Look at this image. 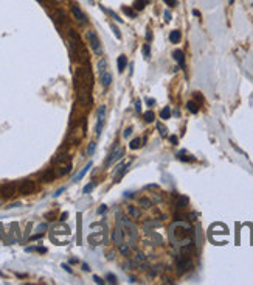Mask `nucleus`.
<instances>
[{
    "mask_svg": "<svg viewBox=\"0 0 253 285\" xmlns=\"http://www.w3.org/2000/svg\"><path fill=\"white\" fill-rule=\"evenodd\" d=\"M75 90H76V105L79 108L89 111L92 108V87H93V73L90 69V64H81L75 70Z\"/></svg>",
    "mask_w": 253,
    "mask_h": 285,
    "instance_id": "1",
    "label": "nucleus"
},
{
    "mask_svg": "<svg viewBox=\"0 0 253 285\" xmlns=\"http://www.w3.org/2000/svg\"><path fill=\"white\" fill-rule=\"evenodd\" d=\"M67 38H68V50H70V56H72L73 63L78 64H85L90 61V56L87 53L85 45L82 44L81 36L78 34L76 30L68 28L67 30Z\"/></svg>",
    "mask_w": 253,
    "mask_h": 285,
    "instance_id": "2",
    "label": "nucleus"
},
{
    "mask_svg": "<svg viewBox=\"0 0 253 285\" xmlns=\"http://www.w3.org/2000/svg\"><path fill=\"white\" fill-rule=\"evenodd\" d=\"M169 235H171V242L172 245H189L191 243V238L194 235L193 228L188 224V223H174L171 226V231H169Z\"/></svg>",
    "mask_w": 253,
    "mask_h": 285,
    "instance_id": "3",
    "label": "nucleus"
},
{
    "mask_svg": "<svg viewBox=\"0 0 253 285\" xmlns=\"http://www.w3.org/2000/svg\"><path fill=\"white\" fill-rule=\"evenodd\" d=\"M117 218H118V223L121 224V228H123V229H127V231H126V234H127V237H129V240H131L129 245L132 246V242L135 243V242H137V238H138V234H137V228H135V224H134V223H132L127 217L121 215V213H118Z\"/></svg>",
    "mask_w": 253,
    "mask_h": 285,
    "instance_id": "4",
    "label": "nucleus"
},
{
    "mask_svg": "<svg viewBox=\"0 0 253 285\" xmlns=\"http://www.w3.org/2000/svg\"><path fill=\"white\" fill-rule=\"evenodd\" d=\"M85 39H87V42L90 44V48L95 52V55L101 56L103 55V47H101V42H99V38H98L96 33L93 30H87L85 31Z\"/></svg>",
    "mask_w": 253,
    "mask_h": 285,
    "instance_id": "5",
    "label": "nucleus"
},
{
    "mask_svg": "<svg viewBox=\"0 0 253 285\" xmlns=\"http://www.w3.org/2000/svg\"><path fill=\"white\" fill-rule=\"evenodd\" d=\"M17 195V184L16 182H5L0 185V196L3 200H12Z\"/></svg>",
    "mask_w": 253,
    "mask_h": 285,
    "instance_id": "6",
    "label": "nucleus"
},
{
    "mask_svg": "<svg viewBox=\"0 0 253 285\" xmlns=\"http://www.w3.org/2000/svg\"><path fill=\"white\" fill-rule=\"evenodd\" d=\"M36 182L33 179H22L20 182H17V193L20 195H31L36 192Z\"/></svg>",
    "mask_w": 253,
    "mask_h": 285,
    "instance_id": "7",
    "label": "nucleus"
},
{
    "mask_svg": "<svg viewBox=\"0 0 253 285\" xmlns=\"http://www.w3.org/2000/svg\"><path fill=\"white\" fill-rule=\"evenodd\" d=\"M53 20H55V23L61 28L62 25H67L68 23V16L62 8H57L55 13H53Z\"/></svg>",
    "mask_w": 253,
    "mask_h": 285,
    "instance_id": "8",
    "label": "nucleus"
},
{
    "mask_svg": "<svg viewBox=\"0 0 253 285\" xmlns=\"http://www.w3.org/2000/svg\"><path fill=\"white\" fill-rule=\"evenodd\" d=\"M70 160H72V154H70V151L67 150H59V153L55 156V158L51 159L53 164H57V165H64V164H68Z\"/></svg>",
    "mask_w": 253,
    "mask_h": 285,
    "instance_id": "9",
    "label": "nucleus"
},
{
    "mask_svg": "<svg viewBox=\"0 0 253 285\" xmlns=\"http://www.w3.org/2000/svg\"><path fill=\"white\" fill-rule=\"evenodd\" d=\"M56 170L55 168H45V170H42L37 175V179L40 181V182H53V181L56 179Z\"/></svg>",
    "mask_w": 253,
    "mask_h": 285,
    "instance_id": "10",
    "label": "nucleus"
},
{
    "mask_svg": "<svg viewBox=\"0 0 253 285\" xmlns=\"http://www.w3.org/2000/svg\"><path fill=\"white\" fill-rule=\"evenodd\" d=\"M123 156H124V150H123V148L121 147H115L114 148V150H112L110 151V154H109V158H107L106 159V162H104V165H106V167H109V165H112V164H114L115 162V160H118V159H121L123 158Z\"/></svg>",
    "mask_w": 253,
    "mask_h": 285,
    "instance_id": "11",
    "label": "nucleus"
},
{
    "mask_svg": "<svg viewBox=\"0 0 253 285\" xmlns=\"http://www.w3.org/2000/svg\"><path fill=\"white\" fill-rule=\"evenodd\" d=\"M191 259H189V255H183L182 254L179 259H177V271L180 273H185V271H188L189 268H191Z\"/></svg>",
    "mask_w": 253,
    "mask_h": 285,
    "instance_id": "12",
    "label": "nucleus"
},
{
    "mask_svg": "<svg viewBox=\"0 0 253 285\" xmlns=\"http://www.w3.org/2000/svg\"><path fill=\"white\" fill-rule=\"evenodd\" d=\"M70 11H72V16L75 17V20H76V22H79V23H87L85 14L82 13V10L76 5V3H72V5H70Z\"/></svg>",
    "mask_w": 253,
    "mask_h": 285,
    "instance_id": "13",
    "label": "nucleus"
},
{
    "mask_svg": "<svg viewBox=\"0 0 253 285\" xmlns=\"http://www.w3.org/2000/svg\"><path fill=\"white\" fill-rule=\"evenodd\" d=\"M123 238H124V229L121 228V224L117 221V226H115V231H114V242L117 243V245H123Z\"/></svg>",
    "mask_w": 253,
    "mask_h": 285,
    "instance_id": "14",
    "label": "nucleus"
},
{
    "mask_svg": "<svg viewBox=\"0 0 253 285\" xmlns=\"http://www.w3.org/2000/svg\"><path fill=\"white\" fill-rule=\"evenodd\" d=\"M72 164H64V165H62V167L61 168H57V170H56V176L57 178H62V176H65V175H68V173L70 171H72Z\"/></svg>",
    "mask_w": 253,
    "mask_h": 285,
    "instance_id": "15",
    "label": "nucleus"
},
{
    "mask_svg": "<svg viewBox=\"0 0 253 285\" xmlns=\"http://www.w3.org/2000/svg\"><path fill=\"white\" fill-rule=\"evenodd\" d=\"M172 56H174V59L179 63V65L182 69H185V55H183V52L182 50H176L172 53Z\"/></svg>",
    "mask_w": 253,
    "mask_h": 285,
    "instance_id": "16",
    "label": "nucleus"
},
{
    "mask_svg": "<svg viewBox=\"0 0 253 285\" xmlns=\"http://www.w3.org/2000/svg\"><path fill=\"white\" fill-rule=\"evenodd\" d=\"M99 80H101V84L104 86V87H109V86L112 84V75L107 72V70H106L104 73H101V75H99Z\"/></svg>",
    "mask_w": 253,
    "mask_h": 285,
    "instance_id": "17",
    "label": "nucleus"
},
{
    "mask_svg": "<svg viewBox=\"0 0 253 285\" xmlns=\"http://www.w3.org/2000/svg\"><path fill=\"white\" fill-rule=\"evenodd\" d=\"M90 167H92V162H89V164H87V165H85V167H84V168H82V170H81L79 173H78V175H76V176H75V178H73V181H75V182H76V181H81V179H82V178H84V176L87 175V171H89V170H90Z\"/></svg>",
    "mask_w": 253,
    "mask_h": 285,
    "instance_id": "18",
    "label": "nucleus"
},
{
    "mask_svg": "<svg viewBox=\"0 0 253 285\" xmlns=\"http://www.w3.org/2000/svg\"><path fill=\"white\" fill-rule=\"evenodd\" d=\"M180 39H182V33H180L179 30L171 31V34H169V41H171L172 44H179Z\"/></svg>",
    "mask_w": 253,
    "mask_h": 285,
    "instance_id": "19",
    "label": "nucleus"
},
{
    "mask_svg": "<svg viewBox=\"0 0 253 285\" xmlns=\"http://www.w3.org/2000/svg\"><path fill=\"white\" fill-rule=\"evenodd\" d=\"M96 69H98V73H99V75L106 72V70H107V59H106V58H101V59L98 61Z\"/></svg>",
    "mask_w": 253,
    "mask_h": 285,
    "instance_id": "20",
    "label": "nucleus"
},
{
    "mask_svg": "<svg viewBox=\"0 0 253 285\" xmlns=\"http://www.w3.org/2000/svg\"><path fill=\"white\" fill-rule=\"evenodd\" d=\"M117 64H118V70L120 72H123V70L126 69V65H127V58L124 55H120V58L117 59Z\"/></svg>",
    "mask_w": 253,
    "mask_h": 285,
    "instance_id": "21",
    "label": "nucleus"
},
{
    "mask_svg": "<svg viewBox=\"0 0 253 285\" xmlns=\"http://www.w3.org/2000/svg\"><path fill=\"white\" fill-rule=\"evenodd\" d=\"M149 3V0H135L134 2V10L135 11H142L144 10V6H146Z\"/></svg>",
    "mask_w": 253,
    "mask_h": 285,
    "instance_id": "22",
    "label": "nucleus"
},
{
    "mask_svg": "<svg viewBox=\"0 0 253 285\" xmlns=\"http://www.w3.org/2000/svg\"><path fill=\"white\" fill-rule=\"evenodd\" d=\"M103 11H104V13H107V14H109L110 17H112V19L115 20V22H120V23L123 22V19H120V16H118L117 13H114V11H112V10H107L106 6H103Z\"/></svg>",
    "mask_w": 253,
    "mask_h": 285,
    "instance_id": "23",
    "label": "nucleus"
},
{
    "mask_svg": "<svg viewBox=\"0 0 253 285\" xmlns=\"http://www.w3.org/2000/svg\"><path fill=\"white\" fill-rule=\"evenodd\" d=\"M177 158H179L180 160H185V162H194V160H196V159H194V158H193V156H189V154H186V153H185V151H180V153H179V154H177Z\"/></svg>",
    "mask_w": 253,
    "mask_h": 285,
    "instance_id": "24",
    "label": "nucleus"
},
{
    "mask_svg": "<svg viewBox=\"0 0 253 285\" xmlns=\"http://www.w3.org/2000/svg\"><path fill=\"white\" fill-rule=\"evenodd\" d=\"M186 108H188V111L189 112H193V114H197L199 112V105L196 101H188L186 103Z\"/></svg>",
    "mask_w": 253,
    "mask_h": 285,
    "instance_id": "25",
    "label": "nucleus"
},
{
    "mask_svg": "<svg viewBox=\"0 0 253 285\" xmlns=\"http://www.w3.org/2000/svg\"><path fill=\"white\" fill-rule=\"evenodd\" d=\"M127 212H129L134 218H140V217H142V212H140V209L134 207V206H129V207H127Z\"/></svg>",
    "mask_w": 253,
    "mask_h": 285,
    "instance_id": "26",
    "label": "nucleus"
},
{
    "mask_svg": "<svg viewBox=\"0 0 253 285\" xmlns=\"http://www.w3.org/2000/svg\"><path fill=\"white\" fill-rule=\"evenodd\" d=\"M33 251H37V253H40V254H45L47 253V248H44V246H30V248H27V253H33Z\"/></svg>",
    "mask_w": 253,
    "mask_h": 285,
    "instance_id": "27",
    "label": "nucleus"
},
{
    "mask_svg": "<svg viewBox=\"0 0 253 285\" xmlns=\"http://www.w3.org/2000/svg\"><path fill=\"white\" fill-rule=\"evenodd\" d=\"M160 117L163 118V120H168V118L171 117V109H169V106H166V108H163V109H161V112H160Z\"/></svg>",
    "mask_w": 253,
    "mask_h": 285,
    "instance_id": "28",
    "label": "nucleus"
},
{
    "mask_svg": "<svg viewBox=\"0 0 253 285\" xmlns=\"http://www.w3.org/2000/svg\"><path fill=\"white\" fill-rule=\"evenodd\" d=\"M142 147V139H134V140H131V143H129V148L131 150H137V148H140Z\"/></svg>",
    "mask_w": 253,
    "mask_h": 285,
    "instance_id": "29",
    "label": "nucleus"
},
{
    "mask_svg": "<svg viewBox=\"0 0 253 285\" xmlns=\"http://www.w3.org/2000/svg\"><path fill=\"white\" fill-rule=\"evenodd\" d=\"M121 10H123V13L126 14L127 17H131V19H134L135 16H137V13H135V11H134V10H131V8H127V6H123Z\"/></svg>",
    "mask_w": 253,
    "mask_h": 285,
    "instance_id": "30",
    "label": "nucleus"
},
{
    "mask_svg": "<svg viewBox=\"0 0 253 285\" xmlns=\"http://www.w3.org/2000/svg\"><path fill=\"white\" fill-rule=\"evenodd\" d=\"M155 118V114L152 112V111H146L144 112V120H146V123H152Z\"/></svg>",
    "mask_w": 253,
    "mask_h": 285,
    "instance_id": "31",
    "label": "nucleus"
},
{
    "mask_svg": "<svg viewBox=\"0 0 253 285\" xmlns=\"http://www.w3.org/2000/svg\"><path fill=\"white\" fill-rule=\"evenodd\" d=\"M186 204H188V198H186V196H180L179 198V203H177V209H183V207H186Z\"/></svg>",
    "mask_w": 253,
    "mask_h": 285,
    "instance_id": "32",
    "label": "nucleus"
},
{
    "mask_svg": "<svg viewBox=\"0 0 253 285\" xmlns=\"http://www.w3.org/2000/svg\"><path fill=\"white\" fill-rule=\"evenodd\" d=\"M95 185H96V182H95V181H93V182H90V184H87L85 187L82 189V193H90V192H92V190L95 189Z\"/></svg>",
    "mask_w": 253,
    "mask_h": 285,
    "instance_id": "33",
    "label": "nucleus"
},
{
    "mask_svg": "<svg viewBox=\"0 0 253 285\" xmlns=\"http://www.w3.org/2000/svg\"><path fill=\"white\" fill-rule=\"evenodd\" d=\"M142 52H143V56L146 58H149V55H151V48H149V44H144L143 47H142Z\"/></svg>",
    "mask_w": 253,
    "mask_h": 285,
    "instance_id": "34",
    "label": "nucleus"
},
{
    "mask_svg": "<svg viewBox=\"0 0 253 285\" xmlns=\"http://www.w3.org/2000/svg\"><path fill=\"white\" fill-rule=\"evenodd\" d=\"M96 114H98V118L104 120V115H106V106H99L98 111H96Z\"/></svg>",
    "mask_w": 253,
    "mask_h": 285,
    "instance_id": "35",
    "label": "nucleus"
},
{
    "mask_svg": "<svg viewBox=\"0 0 253 285\" xmlns=\"http://www.w3.org/2000/svg\"><path fill=\"white\" fill-rule=\"evenodd\" d=\"M138 203H140V206H142V207H144V209L151 207V201H149L148 198H142V200H140Z\"/></svg>",
    "mask_w": 253,
    "mask_h": 285,
    "instance_id": "36",
    "label": "nucleus"
},
{
    "mask_svg": "<svg viewBox=\"0 0 253 285\" xmlns=\"http://www.w3.org/2000/svg\"><path fill=\"white\" fill-rule=\"evenodd\" d=\"M103 125H104V120H101V118H98V122H96V136H99L101 134V131H103Z\"/></svg>",
    "mask_w": 253,
    "mask_h": 285,
    "instance_id": "37",
    "label": "nucleus"
},
{
    "mask_svg": "<svg viewBox=\"0 0 253 285\" xmlns=\"http://www.w3.org/2000/svg\"><path fill=\"white\" fill-rule=\"evenodd\" d=\"M95 148H96V143L95 142H90L89 143V148H87V153H89V156H92L95 153Z\"/></svg>",
    "mask_w": 253,
    "mask_h": 285,
    "instance_id": "38",
    "label": "nucleus"
},
{
    "mask_svg": "<svg viewBox=\"0 0 253 285\" xmlns=\"http://www.w3.org/2000/svg\"><path fill=\"white\" fill-rule=\"evenodd\" d=\"M107 280H109V284H117V276L112 273H107Z\"/></svg>",
    "mask_w": 253,
    "mask_h": 285,
    "instance_id": "39",
    "label": "nucleus"
},
{
    "mask_svg": "<svg viewBox=\"0 0 253 285\" xmlns=\"http://www.w3.org/2000/svg\"><path fill=\"white\" fill-rule=\"evenodd\" d=\"M157 129L160 131V134L163 136V137H165V136H166V128H165L163 125H161V123H157Z\"/></svg>",
    "mask_w": 253,
    "mask_h": 285,
    "instance_id": "40",
    "label": "nucleus"
},
{
    "mask_svg": "<svg viewBox=\"0 0 253 285\" xmlns=\"http://www.w3.org/2000/svg\"><path fill=\"white\" fill-rule=\"evenodd\" d=\"M120 251H121L124 255H129V248L124 245V243H123V245H120Z\"/></svg>",
    "mask_w": 253,
    "mask_h": 285,
    "instance_id": "41",
    "label": "nucleus"
},
{
    "mask_svg": "<svg viewBox=\"0 0 253 285\" xmlns=\"http://www.w3.org/2000/svg\"><path fill=\"white\" fill-rule=\"evenodd\" d=\"M45 218H47V220H50V221L55 220V218H56V212H48V213H45Z\"/></svg>",
    "mask_w": 253,
    "mask_h": 285,
    "instance_id": "42",
    "label": "nucleus"
},
{
    "mask_svg": "<svg viewBox=\"0 0 253 285\" xmlns=\"http://www.w3.org/2000/svg\"><path fill=\"white\" fill-rule=\"evenodd\" d=\"M110 28H112V31L115 33V36H117V39H121V34H120V31H118V28L115 27V25H110Z\"/></svg>",
    "mask_w": 253,
    "mask_h": 285,
    "instance_id": "43",
    "label": "nucleus"
},
{
    "mask_svg": "<svg viewBox=\"0 0 253 285\" xmlns=\"http://www.w3.org/2000/svg\"><path fill=\"white\" fill-rule=\"evenodd\" d=\"M151 226H160V223L159 221H148L144 224V228H151Z\"/></svg>",
    "mask_w": 253,
    "mask_h": 285,
    "instance_id": "44",
    "label": "nucleus"
},
{
    "mask_svg": "<svg viewBox=\"0 0 253 285\" xmlns=\"http://www.w3.org/2000/svg\"><path fill=\"white\" fill-rule=\"evenodd\" d=\"M168 6H177V0H165Z\"/></svg>",
    "mask_w": 253,
    "mask_h": 285,
    "instance_id": "45",
    "label": "nucleus"
},
{
    "mask_svg": "<svg viewBox=\"0 0 253 285\" xmlns=\"http://www.w3.org/2000/svg\"><path fill=\"white\" fill-rule=\"evenodd\" d=\"M42 232H39V234H36V235H33V237H30V240L31 242H34V240H39V238H42Z\"/></svg>",
    "mask_w": 253,
    "mask_h": 285,
    "instance_id": "46",
    "label": "nucleus"
},
{
    "mask_svg": "<svg viewBox=\"0 0 253 285\" xmlns=\"http://www.w3.org/2000/svg\"><path fill=\"white\" fill-rule=\"evenodd\" d=\"M93 280H95V282H96L98 285H103V284H104V280L99 277V276H93Z\"/></svg>",
    "mask_w": 253,
    "mask_h": 285,
    "instance_id": "47",
    "label": "nucleus"
},
{
    "mask_svg": "<svg viewBox=\"0 0 253 285\" xmlns=\"http://www.w3.org/2000/svg\"><path fill=\"white\" fill-rule=\"evenodd\" d=\"M106 210H107V206H106V204H103V206H101V207H99V209L96 210V212L99 213V215H101V213H104V212H106Z\"/></svg>",
    "mask_w": 253,
    "mask_h": 285,
    "instance_id": "48",
    "label": "nucleus"
},
{
    "mask_svg": "<svg viewBox=\"0 0 253 285\" xmlns=\"http://www.w3.org/2000/svg\"><path fill=\"white\" fill-rule=\"evenodd\" d=\"M165 22H171V13L165 11Z\"/></svg>",
    "mask_w": 253,
    "mask_h": 285,
    "instance_id": "49",
    "label": "nucleus"
},
{
    "mask_svg": "<svg viewBox=\"0 0 253 285\" xmlns=\"http://www.w3.org/2000/svg\"><path fill=\"white\" fill-rule=\"evenodd\" d=\"M144 259H146V257H144V254H142V253H140V254H137V257H135V260H137V262H142V260H144Z\"/></svg>",
    "mask_w": 253,
    "mask_h": 285,
    "instance_id": "50",
    "label": "nucleus"
},
{
    "mask_svg": "<svg viewBox=\"0 0 253 285\" xmlns=\"http://www.w3.org/2000/svg\"><path fill=\"white\" fill-rule=\"evenodd\" d=\"M131 134H132V128H127V129H126V131H124V134H123V136H124V137H126V139H127V137H129V136H131Z\"/></svg>",
    "mask_w": 253,
    "mask_h": 285,
    "instance_id": "51",
    "label": "nucleus"
},
{
    "mask_svg": "<svg viewBox=\"0 0 253 285\" xmlns=\"http://www.w3.org/2000/svg\"><path fill=\"white\" fill-rule=\"evenodd\" d=\"M135 111H137V112H140V111H142V106H140V100H137V101H135Z\"/></svg>",
    "mask_w": 253,
    "mask_h": 285,
    "instance_id": "52",
    "label": "nucleus"
},
{
    "mask_svg": "<svg viewBox=\"0 0 253 285\" xmlns=\"http://www.w3.org/2000/svg\"><path fill=\"white\" fill-rule=\"evenodd\" d=\"M169 140H171L172 145H177V136H171V137H169Z\"/></svg>",
    "mask_w": 253,
    "mask_h": 285,
    "instance_id": "53",
    "label": "nucleus"
},
{
    "mask_svg": "<svg viewBox=\"0 0 253 285\" xmlns=\"http://www.w3.org/2000/svg\"><path fill=\"white\" fill-rule=\"evenodd\" d=\"M194 97H196L197 101H202V100H204V98H202V95H200V92H196V94H194Z\"/></svg>",
    "mask_w": 253,
    "mask_h": 285,
    "instance_id": "54",
    "label": "nucleus"
},
{
    "mask_svg": "<svg viewBox=\"0 0 253 285\" xmlns=\"http://www.w3.org/2000/svg\"><path fill=\"white\" fill-rule=\"evenodd\" d=\"M62 268H64V270L67 271V273H72V268H70V266L67 265V263H62Z\"/></svg>",
    "mask_w": 253,
    "mask_h": 285,
    "instance_id": "55",
    "label": "nucleus"
},
{
    "mask_svg": "<svg viewBox=\"0 0 253 285\" xmlns=\"http://www.w3.org/2000/svg\"><path fill=\"white\" fill-rule=\"evenodd\" d=\"M62 192H64V187H62V189H59V190H57L56 193H53V196H55V198H56V196H59V195H61Z\"/></svg>",
    "mask_w": 253,
    "mask_h": 285,
    "instance_id": "56",
    "label": "nucleus"
},
{
    "mask_svg": "<svg viewBox=\"0 0 253 285\" xmlns=\"http://www.w3.org/2000/svg\"><path fill=\"white\" fill-rule=\"evenodd\" d=\"M67 217H68V213H67V212H64V213H62V215H61V221L67 220Z\"/></svg>",
    "mask_w": 253,
    "mask_h": 285,
    "instance_id": "57",
    "label": "nucleus"
},
{
    "mask_svg": "<svg viewBox=\"0 0 253 285\" xmlns=\"http://www.w3.org/2000/svg\"><path fill=\"white\" fill-rule=\"evenodd\" d=\"M44 229H47V224H40L39 228H37V231H39V232H42Z\"/></svg>",
    "mask_w": 253,
    "mask_h": 285,
    "instance_id": "58",
    "label": "nucleus"
},
{
    "mask_svg": "<svg viewBox=\"0 0 253 285\" xmlns=\"http://www.w3.org/2000/svg\"><path fill=\"white\" fill-rule=\"evenodd\" d=\"M82 270H84V271H89L90 268H89V265H87V263H82Z\"/></svg>",
    "mask_w": 253,
    "mask_h": 285,
    "instance_id": "59",
    "label": "nucleus"
},
{
    "mask_svg": "<svg viewBox=\"0 0 253 285\" xmlns=\"http://www.w3.org/2000/svg\"><path fill=\"white\" fill-rule=\"evenodd\" d=\"M146 103H148V105H154V100H152V98H148V100H146Z\"/></svg>",
    "mask_w": 253,
    "mask_h": 285,
    "instance_id": "60",
    "label": "nucleus"
},
{
    "mask_svg": "<svg viewBox=\"0 0 253 285\" xmlns=\"http://www.w3.org/2000/svg\"><path fill=\"white\" fill-rule=\"evenodd\" d=\"M193 14H194V16H197V17H200V13H199L197 10H194V11H193Z\"/></svg>",
    "mask_w": 253,
    "mask_h": 285,
    "instance_id": "61",
    "label": "nucleus"
},
{
    "mask_svg": "<svg viewBox=\"0 0 253 285\" xmlns=\"http://www.w3.org/2000/svg\"><path fill=\"white\" fill-rule=\"evenodd\" d=\"M87 2H90V3H93V0H87Z\"/></svg>",
    "mask_w": 253,
    "mask_h": 285,
    "instance_id": "62",
    "label": "nucleus"
},
{
    "mask_svg": "<svg viewBox=\"0 0 253 285\" xmlns=\"http://www.w3.org/2000/svg\"><path fill=\"white\" fill-rule=\"evenodd\" d=\"M55 2H57V3H59V2H62V0H55Z\"/></svg>",
    "mask_w": 253,
    "mask_h": 285,
    "instance_id": "63",
    "label": "nucleus"
}]
</instances>
